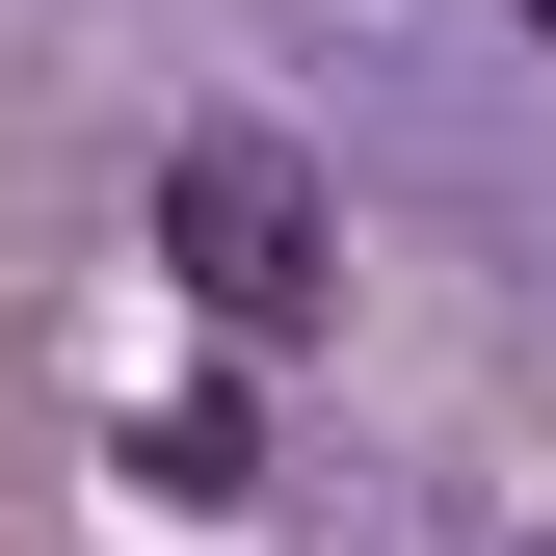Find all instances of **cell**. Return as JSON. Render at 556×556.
Segmentation results:
<instances>
[{
  "label": "cell",
  "instance_id": "6da1fadb",
  "mask_svg": "<svg viewBox=\"0 0 556 556\" xmlns=\"http://www.w3.org/2000/svg\"><path fill=\"white\" fill-rule=\"evenodd\" d=\"M160 265H186L239 344H292V318L344 292V239H318V160H292V132H186V160H160Z\"/></svg>",
  "mask_w": 556,
  "mask_h": 556
},
{
  "label": "cell",
  "instance_id": "7a4b0ae2",
  "mask_svg": "<svg viewBox=\"0 0 556 556\" xmlns=\"http://www.w3.org/2000/svg\"><path fill=\"white\" fill-rule=\"evenodd\" d=\"M132 477H160V504H239V477H265V425H239V371H186V397H132Z\"/></svg>",
  "mask_w": 556,
  "mask_h": 556
},
{
  "label": "cell",
  "instance_id": "3957f363",
  "mask_svg": "<svg viewBox=\"0 0 556 556\" xmlns=\"http://www.w3.org/2000/svg\"><path fill=\"white\" fill-rule=\"evenodd\" d=\"M504 27H530V53H556V0H504Z\"/></svg>",
  "mask_w": 556,
  "mask_h": 556
},
{
  "label": "cell",
  "instance_id": "277c9868",
  "mask_svg": "<svg viewBox=\"0 0 556 556\" xmlns=\"http://www.w3.org/2000/svg\"><path fill=\"white\" fill-rule=\"evenodd\" d=\"M530 556H556V530H530Z\"/></svg>",
  "mask_w": 556,
  "mask_h": 556
}]
</instances>
